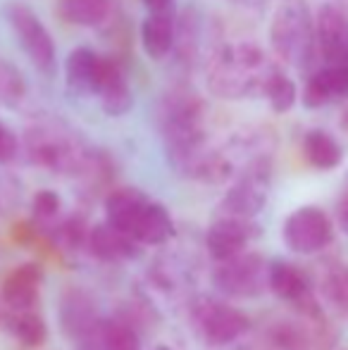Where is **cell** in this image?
Returning a JSON list of instances; mask_svg holds the SVG:
<instances>
[{"instance_id": "8", "label": "cell", "mask_w": 348, "mask_h": 350, "mask_svg": "<svg viewBox=\"0 0 348 350\" xmlns=\"http://www.w3.org/2000/svg\"><path fill=\"white\" fill-rule=\"evenodd\" d=\"M315 38L322 57L330 65L344 62L348 53V17L336 5L325 3L315 17Z\"/></svg>"}, {"instance_id": "2", "label": "cell", "mask_w": 348, "mask_h": 350, "mask_svg": "<svg viewBox=\"0 0 348 350\" xmlns=\"http://www.w3.org/2000/svg\"><path fill=\"white\" fill-rule=\"evenodd\" d=\"M272 48L284 62L293 67H308L315 55V29L310 10L301 0H289L274 12L269 27Z\"/></svg>"}, {"instance_id": "4", "label": "cell", "mask_w": 348, "mask_h": 350, "mask_svg": "<svg viewBox=\"0 0 348 350\" xmlns=\"http://www.w3.org/2000/svg\"><path fill=\"white\" fill-rule=\"evenodd\" d=\"M269 262H265L260 255L241 253L229 260H219V267L215 269L213 281L219 293L232 295V298H256L267 284Z\"/></svg>"}, {"instance_id": "18", "label": "cell", "mask_w": 348, "mask_h": 350, "mask_svg": "<svg viewBox=\"0 0 348 350\" xmlns=\"http://www.w3.org/2000/svg\"><path fill=\"white\" fill-rule=\"evenodd\" d=\"M141 243H136L134 239H129L126 234L117 231L115 226L98 224L88 234V248L93 255H98L101 260H131L141 253Z\"/></svg>"}, {"instance_id": "17", "label": "cell", "mask_w": 348, "mask_h": 350, "mask_svg": "<svg viewBox=\"0 0 348 350\" xmlns=\"http://www.w3.org/2000/svg\"><path fill=\"white\" fill-rule=\"evenodd\" d=\"M174 17L170 10H155L141 24V46L153 60H163L174 46Z\"/></svg>"}, {"instance_id": "20", "label": "cell", "mask_w": 348, "mask_h": 350, "mask_svg": "<svg viewBox=\"0 0 348 350\" xmlns=\"http://www.w3.org/2000/svg\"><path fill=\"white\" fill-rule=\"evenodd\" d=\"M172 234H174V224L170 212L160 203L150 200L144 217H141L139 226L134 231V241L141 245H163L165 241H170Z\"/></svg>"}, {"instance_id": "28", "label": "cell", "mask_w": 348, "mask_h": 350, "mask_svg": "<svg viewBox=\"0 0 348 350\" xmlns=\"http://www.w3.org/2000/svg\"><path fill=\"white\" fill-rule=\"evenodd\" d=\"M17 155V139L8 126L0 122V162H10Z\"/></svg>"}, {"instance_id": "32", "label": "cell", "mask_w": 348, "mask_h": 350, "mask_svg": "<svg viewBox=\"0 0 348 350\" xmlns=\"http://www.w3.org/2000/svg\"><path fill=\"white\" fill-rule=\"evenodd\" d=\"M344 62H346V65H348V53H346V57H344Z\"/></svg>"}, {"instance_id": "27", "label": "cell", "mask_w": 348, "mask_h": 350, "mask_svg": "<svg viewBox=\"0 0 348 350\" xmlns=\"http://www.w3.org/2000/svg\"><path fill=\"white\" fill-rule=\"evenodd\" d=\"M327 291H330L336 305L348 308V274H332L330 281H327Z\"/></svg>"}, {"instance_id": "10", "label": "cell", "mask_w": 348, "mask_h": 350, "mask_svg": "<svg viewBox=\"0 0 348 350\" xmlns=\"http://www.w3.org/2000/svg\"><path fill=\"white\" fill-rule=\"evenodd\" d=\"M148 203L150 198L139 189H117L105 198V221L129 239H134V231Z\"/></svg>"}, {"instance_id": "5", "label": "cell", "mask_w": 348, "mask_h": 350, "mask_svg": "<svg viewBox=\"0 0 348 350\" xmlns=\"http://www.w3.org/2000/svg\"><path fill=\"white\" fill-rule=\"evenodd\" d=\"M282 239L286 248L296 255H312L325 250L334 239V226L325 210L315 205L293 210L282 226Z\"/></svg>"}, {"instance_id": "26", "label": "cell", "mask_w": 348, "mask_h": 350, "mask_svg": "<svg viewBox=\"0 0 348 350\" xmlns=\"http://www.w3.org/2000/svg\"><path fill=\"white\" fill-rule=\"evenodd\" d=\"M60 212V196L55 191H38L34 196V215L38 219H53Z\"/></svg>"}, {"instance_id": "6", "label": "cell", "mask_w": 348, "mask_h": 350, "mask_svg": "<svg viewBox=\"0 0 348 350\" xmlns=\"http://www.w3.org/2000/svg\"><path fill=\"white\" fill-rule=\"evenodd\" d=\"M196 327L210 346H227L248 329V317L227 303H203L196 310Z\"/></svg>"}, {"instance_id": "29", "label": "cell", "mask_w": 348, "mask_h": 350, "mask_svg": "<svg viewBox=\"0 0 348 350\" xmlns=\"http://www.w3.org/2000/svg\"><path fill=\"white\" fill-rule=\"evenodd\" d=\"M146 8L150 10V12H155V10H170L172 8V0H144Z\"/></svg>"}, {"instance_id": "30", "label": "cell", "mask_w": 348, "mask_h": 350, "mask_svg": "<svg viewBox=\"0 0 348 350\" xmlns=\"http://www.w3.org/2000/svg\"><path fill=\"white\" fill-rule=\"evenodd\" d=\"M339 221H341V229H344L348 236V196L344 198V203L339 205Z\"/></svg>"}, {"instance_id": "33", "label": "cell", "mask_w": 348, "mask_h": 350, "mask_svg": "<svg viewBox=\"0 0 348 350\" xmlns=\"http://www.w3.org/2000/svg\"><path fill=\"white\" fill-rule=\"evenodd\" d=\"M346 126H348V115H346Z\"/></svg>"}, {"instance_id": "14", "label": "cell", "mask_w": 348, "mask_h": 350, "mask_svg": "<svg viewBox=\"0 0 348 350\" xmlns=\"http://www.w3.org/2000/svg\"><path fill=\"white\" fill-rule=\"evenodd\" d=\"M344 96H348V65L339 62V65L325 67L308 79L306 88H303V105L308 110H317V107Z\"/></svg>"}, {"instance_id": "11", "label": "cell", "mask_w": 348, "mask_h": 350, "mask_svg": "<svg viewBox=\"0 0 348 350\" xmlns=\"http://www.w3.org/2000/svg\"><path fill=\"white\" fill-rule=\"evenodd\" d=\"M96 96H98V100H101L103 112L110 117H122L134 107V93H131L126 74L117 60L105 57V62H103L101 86H98Z\"/></svg>"}, {"instance_id": "21", "label": "cell", "mask_w": 348, "mask_h": 350, "mask_svg": "<svg viewBox=\"0 0 348 350\" xmlns=\"http://www.w3.org/2000/svg\"><path fill=\"white\" fill-rule=\"evenodd\" d=\"M98 322L96 308L91 305V300L79 291H72L65 300H62V327L70 334V338L79 341L81 336Z\"/></svg>"}, {"instance_id": "23", "label": "cell", "mask_w": 348, "mask_h": 350, "mask_svg": "<svg viewBox=\"0 0 348 350\" xmlns=\"http://www.w3.org/2000/svg\"><path fill=\"white\" fill-rule=\"evenodd\" d=\"M57 12L77 27H98L110 17V0H57Z\"/></svg>"}, {"instance_id": "24", "label": "cell", "mask_w": 348, "mask_h": 350, "mask_svg": "<svg viewBox=\"0 0 348 350\" xmlns=\"http://www.w3.org/2000/svg\"><path fill=\"white\" fill-rule=\"evenodd\" d=\"M263 93L267 96L269 100V107L274 112H289L293 105H296V98H298V91H296V83L286 77L284 72H279L277 67L272 70V74L267 77L263 86Z\"/></svg>"}, {"instance_id": "19", "label": "cell", "mask_w": 348, "mask_h": 350, "mask_svg": "<svg viewBox=\"0 0 348 350\" xmlns=\"http://www.w3.org/2000/svg\"><path fill=\"white\" fill-rule=\"evenodd\" d=\"M303 155L306 160L310 162L315 170L330 172L336 170L344 160V148L339 146V141L334 139L332 134L322 129H312L306 134L303 139Z\"/></svg>"}, {"instance_id": "7", "label": "cell", "mask_w": 348, "mask_h": 350, "mask_svg": "<svg viewBox=\"0 0 348 350\" xmlns=\"http://www.w3.org/2000/svg\"><path fill=\"white\" fill-rule=\"evenodd\" d=\"M256 234L258 229L253 226L251 219L224 215L217 221H213V226L208 229L205 245H208V253L219 262V260H229L234 255H241L246 250L248 241Z\"/></svg>"}, {"instance_id": "15", "label": "cell", "mask_w": 348, "mask_h": 350, "mask_svg": "<svg viewBox=\"0 0 348 350\" xmlns=\"http://www.w3.org/2000/svg\"><path fill=\"white\" fill-rule=\"evenodd\" d=\"M43 284L41 265L29 262L12 269L3 281V300L10 310H31Z\"/></svg>"}, {"instance_id": "25", "label": "cell", "mask_w": 348, "mask_h": 350, "mask_svg": "<svg viewBox=\"0 0 348 350\" xmlns=\"http://www.w3.org/2000/svg\"><path fill=\"white\" fill-rule=\"evenodd\" d=\"M24 96H27V81H24L22 72L8 60H0V105L14 110L22 105Z\"/></svg>"}, {"instance_id": "9", "label": "cell", "mask_w": 348, "mask_h": 350, "mask_svg": "<svg viewBox=\"0 0 348 350\" xmlns=\"http://www.w3.org/2000/svg\"><path fill=\"white\" fill-rule=\"evenodd\" d=\"M267 200V170H256L241 179L222 200L224 215L251 219L265 208Z\"/></svg>"}, {"instance_id": "3", "label": "cell", "mask_w": 348, "mask_h": 350, "mask_svg": "<svg viewBox=\"0 0 348 350\" xmlns=\"http://www.w3.org/2000/svg\"><path fill=\"white\" fill-rule=\"evenodd\" d=\"M3 14L29 62L46 77H53V72H55V43H53L51 31L41 22V17L29 5L14 3V0L5 5Z\"/></svg>"}, {"instance_id": "12", "label": "cell", "mask_w": 348, "mask_h": 350, "mask_svg": "<svg viewBox=\"0 0 348 350\" xmlns=\"http://www.w3.org/2000/svg\"><path fill=\"white\" fill-rule=\"evenodd\" d=\"M81 350H141V338L122 319H98L79 338Z\"/></svg>"}, {"instance_id": "22", "label": "cell", "mask_w": 348, "mask_h": 350, "mask_svg": "<svg viewBox=\"0 0 348 350\" xmlns=\"http://www.w3.org/2000/svg\"><path fill=\"white\" fill-rule=\"evenodd\" d=\"M5 329L10 332V336L17 338L27 348L43 346L48 338L46 322L41 314L31 312V310H12V314L5 319Z\"/></svg>"}, {"instance_id": "16", "label": "cell", "mask_w": 348, "mask_h": 350, "mask_svg": "<svg viewBox=\"0 0 348 350\" xmlns=\"http://www.w3.org/2000/svg\"><path fill=\"white\" fill-rule=\"evenodd\" d=\"M267 284L269 291L286 303H308L310 300V281L296 265L286 262V260L269 262Z\"/></svg>"}, {"instance_id": "1", "label": "cell", "mask_w": 348, "mask_h": 350, "mask_svg": "<svg viewBox=\"0 0 348 350\" xmlns=\"http://www.w3.org/2000/svg\"><path fill=\"white\" fill-rule=\"evenodd\" d=\"M272 70L274 67L267 62L260 48L243 43V46L224 48L215 57L208 72V81L213 93L229 98V100H239V98L253 93L256 88L263 91Z\"/></svg>"}, {"instance_id": "13", "label": "cell", "mask_w": 348, "mask_h": 350, "mask_svg": "<svg viewBox=\"0 0 348 350\" xmlns=\"http://www.w3.org/2000/svg\"><path fill=\"white\" fill-rule=\"evenodd\" d=\"M103 62H105V57L93 53L91 48L72 51L65 62L67 88L75 91L77 96H96L103 77Z\"/></svg>"}, {"instance_id": "31", "label": "cell", "mask_w": 348, "mask_h": 350, "mask_svg": "<svg viewBox=\"0 0 348 350\" xmlns=\"http://www.w3.org/2000/svg\"><path fill=\"white\" fill-rule=\"evenodd\" d=\"M150 350H172L170 346H155V348H150Z\"/></svg>"}]
</instances>
